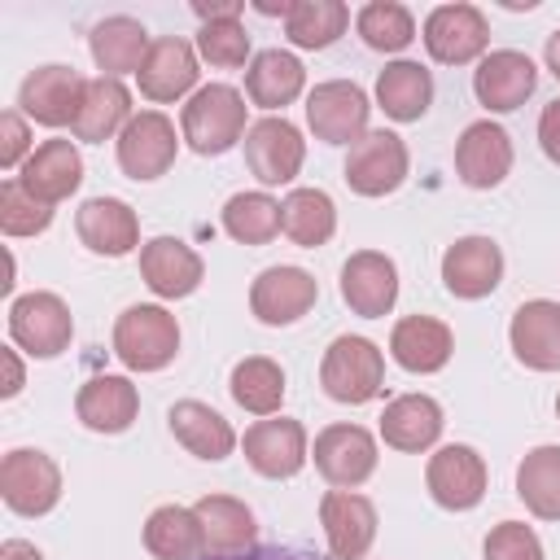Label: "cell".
Segmentation results:
<instances>
[{"label":"cell","mask_w":560,"mask_h":560,"mask_svg":"<svg viewBox=\"0 0 560 560\" xmlns=\"http://www.w3.org/2000/svg\"><path fill=\"white\" fill-rule=\"evenodd\" d=\"M223 232L241 245H267L280 232V201L267 192H236L223 206Z\"/></svg>","instance_id":"41"},{"label":"cell","mask_w":560,"mask_h":560,"mask_svg":"<svg viewBox=\"0 0 560 560\" xmlns=\"http://www.w3.org/2000/svg\"><path fill=\"white\" fill-rule=\"evenodd\" d=\"M538 144L560 166V96L551 105H542V114H538Z\"/></svg>","instance_id":"46"},{"label":"cell","mask_w":560,"mask_h":560,"mask_svg":"<svg viewBox=\"0 0 560 560\" xmlns=\"http://www.w3.org/2000/svg\"><path fill=\"white\" fill-rule=\"evenodd\" d=\"M503 280V249L490 236H459L442 254V284L455 298H490Z\"/></svg>","instance_id":"19"},{"label":"cell","mask_w":560,"mask_h":560,"mask_svg":"<svg viewBox=\"0 0 560 560\" xmlns=\"http://www.w3.org/2000/svg\"><path fill=\"white\" fill-rule=\"evenodd\" d=\"M516 494L538 521H560V446H534L521 459Z\"/></svg>","instance_id":"37"},{"label":"cell","mask_w":560,"mask_h":560,"mask_svg":"<svg viewBox=\"0 0 560 560\" xmlns=\"http://www.w3.org/2000/svg\"><path fill=\"white\" fill-rule=\"evenodd\" d=\"M197 521H201V556L210 560H223V556H245L254 551V538H258V521L254 512L232 499V494H206L192 503Z\"/></svg>","instance_id":"22"},{"label":"cell","mask_w":560,"mask_h":560,"mask_svg":"<svg viewBox=\"0 0 560 560\" xmlns=\"http://www.w3.org/2000/svg\"><path fill=\"white\" fill-rule=\"evenodd\" d=\"M245 459L258 477H271V481H284V477H298L302 464H306V429L289 416H267V420H254L245 429Z\"/></svg>","instance_id":"14"},{"label":"cell","mask_w":560,"mask_h":560,"mask_svg":"<svg viewBox=\"0 0 560 560\" xmlns=\"http://www.w3.org/2000/svg\"><path fill=\"white\" fill-rule=\"evenodd\" d=\"M201 560H210V556H201ZM223 560H319V556H311L302 547H254L245 556H223Z\"/></svg>","instance_id":"47"},{"label":"cell","mask_w":560,"mask_h":560,"mask_svg":"<svg viewBox=\"0 0 560 560\" xmlns=\"http://www.w3.org/2000/svg\"><path fill=\"white\" fill-rule=\"evenodd\" d=\"M0 166L4 171H13V166H22L35 149H31V131H26V118L18 114V109H4V118H0Z\"/></svg>","instance_id":"45"},{"label":"cell","mask_w":560,"mask_h":560,"mask_svg":"<svg viewBox=\"0 0 560 560\" xmlns=\"http://www.w3.org/2000/svg\"><path fill=\"white\" fill-rule=\"evenodd\" d=\"M341 302L363 319L389 315L394 302H398V267H394V258H385L376 249L350 254L346 267H341Z\"/></svg>","instance_id":"17"},{"label":"cell","mask_w":560,"mask_h":560,"mask_svg":"<svg viewBox=\"0 0 560 560\" xmlns=\"http://www.w3.org/2000/svg\"><path fill=\"white\" fill-rule=\"evenodd\" d=\"M18 179H22L35 197H44L48 206H57V201H66V197L83 184V158H79L74 140H61V136H57V140L35 144V153L22 162Z\"/></svg>","instance_id":"27"},{"label":"cell","mask_w":560,"mask_h":560,"mask_svg":"<svg viewBox=\"0 0 560 560\" xmlns=\"http://www.w3.org/2000/svg\"><path fill=\"white\" fill-rule=\"evenodd\" d=\"M88 79H79L74 66H39L18 88V109L44 127H74V114L83 105Z\"/></svg>","instance_id":"13"},{"label":"cell","mask_w":560,"mask_h":560,"mask_svg":"<svg viewBox=\"0 0 560 560\" xmlns=\"http://www.w3.org/2000/svg\"><path fill=\"white\" fill-rule=\"evenodd\" d=\"M455 350V337L442 319L433 315H407L394 324L389 332V354L402 372H416V376H429V372H442L446 359Z\"/></svg>","instance_id":"25"},{"label":"cell","mask_w":560,"mask_h":560,"mask_svg":"<svg viewBox=\"0 0 560 560\" xmlns=\"http://www.w3.org/2000/svg\"><path fill=\"white\" fill-rule=\"evenodd\" d=\"M88 48H92V61L109 79H118V74H140V66H144V57H149L153 44H149L144 22H136L127 13H114V18H101L92 26Z\"/></svg>","instance_id":"30"},{"label":"cell","mask_w":560,"mask_h":560,"mask_svg":"<svg viewBox=\"0 0 560 560\" xmlns=\"http://www.w3.org/2000/svg\"><path fill=\"white\" fill-rule=\"evenodd\" d=\"M245 96L232 83H206L188 96L179 114V136L188 140L192 153L214 158L228 153L236 140H245Z\"/></svg>","instance_id":"1"},{"label":"cell","mask_w":560,"mask_h":560,"mask_svg":"<svg viewBox=\"0 0 560 560\" xmlns=\"http://www.w3.org/2000/svg\"><path fill=\"white\" fill-rule=\"evenodd\" d=\"M315 298H319V284L302 267H267L249 284V311L271 328H284V324L302 319L315 306Z\"/></svg>","instance_id":"18"},{"label":"cell","mask_w":560,"mask_h":560,"mask_svg":"<svg viewBox=\"0 0 560 560\" xmlns=\"http://www.w3.org/2000/svg\"><path fill=\"white\" fill-rule=\"evenodd\" d=\"M542 57H547V70L560 79V31L547 35V52H542Z\"/></svg>","instance_id":"51"},{"label":"cell","mask_w":560,"mask_h":560,"mask_svg":"<svg viewBox=\"0 0 560 560\" xmlns=\"http://www.w3.org/2000/svg\"><path fill=\"white\" fill-rule=\"evenodd\" d=\"M0 499L18 516H44L61 499V472L44 451L18 446L0 459Z\"/></svg>","instance_id":"5"},{"label":"cell","mask_w":560,"mask_h":560,"mask_svg":"<svg viewBox=\"0 0 560 560\" xmlns=\"http://www.w3.org/2000/svg\"><path fill=\"white\" fill-rule=\"evenodd\" d=\"M508 341L525 368L556 372L560 368V302H551V298L521 302L508 324Z\"/></svg>","instance_id":"21"},{"label":"cell","mask_w":560,"mask_h":560,"mask_svg":"<svg viewBox=\"0 0 560 560\" xmlns=\"http://www.w3.org/2000/svg\"><path fill=\"white\" fill-rule=\"evenodd\" d=\"M424 48L442 66H468L490 48V22L477 4H438L424 18Z\"/></svg>","instance_id":"7"},{"label":"cell","mask_w":560,"mask_h":560,"mask_svg":"<svg viewBox=\"0 0 560 560\" xmlns=\"http://www.w3.org/2000/svg\"><path fill=\"white\" fill-rule=\"evenodd\" d=\"M52 223V206L35 197L18 175L0 184V232L4 236H39Z\"/></svg>","instance_id":"42"},{"label":"cell","mask_w":560,"mask_h":560,"mask_svg":"<svg viewBox=\"0 0 560 560\" xmlns=\"http://www.w3.org/2000/svg\"><path fill=\"white\" fill-rule=\"evenodd\" d=\"M0 560H44V556H39L35 542H26V538H9V542L0 547Z\"/></svg>","instance_id":"49"},{"label":"cell","mask_w":560,"mask_h":560,"mask_svg":"<svg viewBox=\"0 0 560 560\" xmlns=\"http://www.w3.org/2000/svg\"><path fill=\"white\" fill-rule=\"evenodd\" d=\"M74 232H79V241L92 254H105V258H122V254H131L140 245V219L118 197H92V201H83L79 214H74Z\"/></svg>","instance_id":"24"},{"label":"cell","mask_w":560,"mask_h":560,"mask_svg":"<svg viewBox=\"0 0 560 560\" xmlns=\"http://www.w3.org/2000/svg\"><path fill=\"white\" fill-rule=\"evenodd\" d=\"M455 171L468 188H494L512 171V140L499 122H468L455 140Z\"/></svg>","instance_id":"20"},{"label":"cell","mask_w":560,"mask_h":560,"mask_svg":"<svg viewBox=\"0 0 560 560\" xmlns=\"http://www.w3.org/2000/svg\"><path fill=\"white\" fill-rule=\"evenodd\" d=\"M354 31L363 35L368 48L376 52H402L411 39H416V18L407 4L398 0H368L359 13H354Z\"/></svg>","instance_id":"40"},{"label":"cell","mask_w":560,"mask_h":560,"mask_svg":"<svg viewBox=\"0 0 560 560\" xmlns=\"http://www.w3.org/2000/svg\"><path fill=\"white\" fill-rule=\"evenodd\" d=\"M136 83H140V96H149L158 105L179 101L197 83V52H192V44L179 39V35L153 39V48H149L140 74H136Z\"/></svg>","instance_id":"26"},{"label":"cell","mask_w":560,"mask_h":560,"mask_svg":"<svg viewBox=\"0 0 560 560\" xmlns=\"http://www.w3.org/2000/svg\"><path fill=\"white\" fill-rule=\"evenodd\" d=\"M179 350V324L166 306L153 302H136L118 315L114 324V354L131 368V372H158L175 359Z\"/></svg>","instance_id":"2"},{"label":"cell","mask_w":560,"mask_h":560,"mask_svg":"<svg viewBox=\"0 0 560 560\" xmlns=\"http://www.w3.org/2000/svg\"><path fill=\"white\" fill-rule=\"evenodd\" d=\"M407 179V144L394 131H368L346 153V184L359 197H385Z\"/></svg>","instance_id":"11"},{"label":"cell","mask_w":560,"mask_h":560,"mask_svg":"<svg viewBox=\"0 0 560 560\" xmlns=\"http://www.w3.org/2000/svg\"><path fill=\"white\" fill-rule=\"evenodd\" d=\"M241 0H223V4H206V0H197L192 4V13L201 18V22H232V18H241Z\"/></svg>","instance_id":"48"},{"label":"cell","mask_w":560,"mask_h":560,"mask_svg":"<svg viewBox=\"0 0 560 560\" xmlns=\"http://www.w3.org/2000/svg\"><path fill=\"white\" fill-rule=\"evenodd\" d=\"M197 52H201L210 66H219V70L245 66V57H249V35H245L241 18H232V22H201V31H197Z\"/></svg>","instance_id":"43"},{"label":"cell","mask_w":560,"mask_h":560,"mask_svg":"<svg viewBox=\"0 0 560 560\" xmlns=\"http://www.w3.org/2000/svg\"><path fill=\"white\" fill-rule=\"evenodd\" d=\"M175 153H179V136H175V122L162 109L131 114V122L118 136V166L131 179H158V175H166L171 162H175Z\"/></svg>","instance_id":"9"},{"label":"cell","mask_w":560,"mask_h":560,"mask_svg":"<svg viewBox=\"0 0 560 560\" xmlns=\"http://www.w3.org/2000/svg\"><path fill=\"white\" fill-rule=\"evenodd\" d=\"M350 9L341 0H293L284 13V35L298 48H328L346 35Z\"/></svg>","instance_id":"39"},{"label":"cell","mask_w":560,"mask_h":560,"mask_svg":"<svg viewBox=\"0 0 560 560\" xmlns=\"http://www.w3.org/2000/svg\"><path fill=\"white\" fill-rule=\"evenodd\" d=\"M319 525L332 560H363L376 538V508L354 490H328L319 499Z\"/></svg>","instance_id":"16"},{"label":"cell","mask_w":560,"mask_h":560,"mask_svg":"<svg viewBox=\"0 0 560 560\" xmlns=\"http://www.w3.org/2000/svg\"><path fill=\"white\" fill-rule=\"evenodd\" d=\"M486 560H542V542L525 521H499L486 534Z\"/></svg>","instance_id":"44"},{"label":"cell","mask_w":560,"mask_h":560,"mask_svg":"<svg viewBox=\"0 0 560 560\" xmlns=\"http://www.w3.org/2000/svg\"><path fill=\"white\" fill-rule=\"evenodd\" d=\"M4 368H9V385H4L0 394L13 398V394L22 389V363H18V350H13V346H4Z\"/></svg>","instance_id":"50"},{"label":"cell","mask_w":560,"mask_h":560,"mask_svg":"<svg viewBox=\"0 0 560 560\" xmlns=\"http://www.w3.org/2000/svg\"><path fill=\"white\" fill-rule=\"evenodd\" d=\"M74 411H79V420H83L92 433H122V429H131V420H136V411H140V389H136L127 376L105 372V376H92V381L79 389Z\"/></svg>","instance_id":"29"},{"label":"cell","mask_w":560,"mask_h":560,"mask_svg":"<svg viewBox=\"0 0 560 560\" xmlns=\"http://www.w3.org/2000/svg\"><path fill=\"white\" fill-rule=\"evenodd\" d=\"M131 122V92L122 79H88L83 88V105L74 114V140H88V144H105L109 136H122V127Z\"/></svg>","instance_id":"28"},{"label":"cell","mask_w":560,"mask_h":560,"mask_svg":"<svg viewBox=\"0 0 560 560\" xmlns=\"http://www.w3.org/2000/svg\"><path fill=\"white\" fill-rule=\"evenodd\" d=\"M166 420H171L175 442H179L188 455H197V459H228L232 446H236L232 424H228L214 407H206V402H197V398L175 402Z\"/></svg>","instance_id":"33"},{"label":"cell","mask_w":560,"mask_h":560,"mask_svg":"<svg viewBox=\"0 0 560 560\" xmlns=\"http://www.w3.org/2000/svg\"><path fill=\"white\" fill-rule=\"evenodd\" d=\"M280 232L293 245H302V249L324 245L337 232V206H332V197L324 188H293L280 201Z\"/></svg>","instance_id":"36"},{"label":"cell","mask_w":560,"mask_h":560,"mask_svg":"<svg viewBox=\"0 0 560 560\" xmlns=\"http://www.w3.org/2000/svg\"><path fill=\"white\" fill-rule=\"evenodd\" d=\"M236 407H245L249 416H276L280 402H284V372L276 359L267 354H249L232 368V381H228Z\"/></svg>","instance_id":"38"},{"label":"cell","mask_w":560,"mask_h":560,"mask_svg":"<svg viewBox=\"0 0 560 560\" xmlns=\"http://www.w3.org/2000/svg\"><path fill=\"white\" fill-rule=\"evenodd\" d=\"M315 468L328 486L354 490L376 472V438L363 424H328L315 433Z\"/></svg>","instance_id":"12"},{"label":"cell","mask_w":560,"mask_h":560,"mask_svg":"<svg viewBox=\"0 0 560 560\" xmlns=\"http://www.w3.org/2000/svg\"><path fill=\"white\" fill-rule=\"evenodd\" d=\"M442 407L429 394H398L381 411V438L394 451H429L442 438Z\"/></svg>","instance_id":"31"},{"label":"cell","mask_w":560,"mask_h":560,"mask_svg":"<svg viewBox=\"0 0 560 560\" xmlns=\"http://www.w3.org/2000/svg\"><path fill=\"white\" fill-rule=\"evenodd\" d=\"M534 88H538V66L525 52H516V48H494L472 70V96L490 114L521 109L534 96Z\"/></svg>","instance_id":"15"},{"label":"cell","mask_w":560,"mask_h":560,"mask_svg":"<svg viewBox=\"0 0 560 560\" xmlns=\"http://www.w3.org/2000/svg\"><path fill=\"white\" fill-rule=\"evenodd\" d=\"M319 385L328 398L337 402H372L385 385V354L376 350V341L368 337H332V346L324 350V363H319Z\"/></svg>","instance_id":"3"},{"label":"cell","mask_w":560,"mask_h":560,"mask_svg":"<svg viewBox=\"0 0 560 560\" xmlns=\"http://www.w3.org/2000/svg\"><path fill=\"white\" fill-rule=\"evenodd\" d=\"M486 481H490L486 459H481L472 446H464V442H451V446H442V451L429 455L424 486H429L433 503L446 508V512H468V508H477V503L486 499Z\"/></svg>","instance_id":"8"},{"label":"cell","mask_w":560,"mask_h":560,"mask_svg":"<svg viewBox=\"0 0 560 560\" xmlns=\"http://www.w3.org/2000/svg\"><path fill=\"white\" fill-rule=\"evenodd\" d=\"M245 162L258 184H289L306 162V140L284 114H267L245 131Z\"/></svg>","instance_id":"10"},{"label":"cell","mask_w":560,"mask_h":560,"mask_svg":"<svg viewBox=\"0 0 560 560\" xmlns=\"http://www.w3.org/2000/svg\"><path fill=\"white\" fill-rule=\"evenodd\" d=\"M368 92L350 79L315 83L306 96V122L324 144H354L359 136H368Z\"/></svg>","instance_id":"6"},{"label":"cell","mask_w":560,"mask_h":560,"mask_svg":"<svg viewBox=\"0 0 560 560\" xmlns=\"http://www.w3.org/2000/svg\"><path fill=\"white\" fill-rule=\"evenodd\" d=\"M70 337H74V319L57 293L35 289L9 302V341L31 359H57L70 346Z\"/></svg>","instance_id":"4"},{"label":"cell","mask_w":560,"mask_h":560,"mask_svg":"<svg viewBox=\"0 0 560 560\" xmlns=\"http://www.w3.org/2000/svg\"><path fill=\"white\" fill-rule=\"evenodd\" d=\"M556 416H560V398H556Z\"/></svg>","instance_id":"52"},{"label":"cell","mask_w":560,"mask_h":560,"mask_svg":"<svg viewBox=\"0 0 560 560\" xmlns=\"http://www.w3.org/2000/svg\"><path fill=\"white\" fill-rule=\"evenodd\" d=\"M433 101V74L420 61H389L376 74V105L394 118V122H416L424 118Z\"/></svg>","instance_id":"34"},{"label":"cell","mask_w":560,"mask_h":560,"mask_svg":"<svg viewBox=\"0 0 560 560\" xmlns=\"http://www.w3.org/2000/svg\"><path fill=\"white\" fill-rule=\"evenodd\" d=\"M302 88H306V70L293 52H284V48L254 52V61L245 70V92L258 109H284L302 96Z\"/></svg>","instance_id":"32"},{"label":"cell","mask_w":560,"mask_h":560,"mask_svg":"<svg viewBox=\"0 0 560 560\" xmlns=\"http://www.w3.org/2000/svg\"><path fill=\"white\" fill-rule=\"evenodd\" d=\"M140 276L158 298H188L201 284L206 267H201V254L188 241L153 236V241L140 245Z\"/></svg>","instance_id":"23"},{"label":"cell","mask_w":560,"mask_h":560,"mask_svg":"<svg viewBox=\"0 0 560 560\" xmlns=\"http://www.w3.org/2000/svg\"><path fill=\"white\" fill-rule=\"evenodd\" d=\"M144 547L153 560H197L201 547V521L192 508L179 503H162L149 512L144 521Z\"/></svg>","instance_id":"35"}]
</instances>
